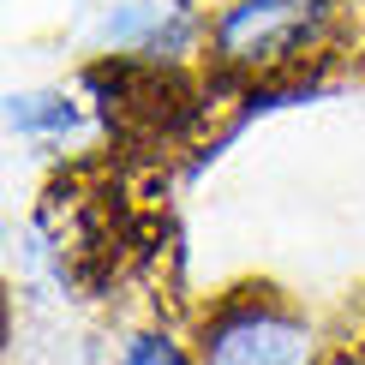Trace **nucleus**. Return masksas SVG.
<instances>
[{
	"mask_svg": "<svg viewBox=\"0 0 365 365\" xmlns=\"http://www.w3.org/2000/svg\"><path fill=\"white\" fill-rule=\"evenodd\" d=\"M6 126L19 138H54V132L78 126V108L60 90H24V96H6Z\"/></svg>",
	"mask_w": 365,
	"mask_h": 365,
	"instance_id": "obj_4",
	"label": "nucleus"
},
{
	"mask_svg": "<svg viewBox=\"0 0 365 365\" xmlns=\"http://www.w3.org/2000/svg\"><path fill=\"white\" fill-rule=\"evenodd\" d=\"M197 365H317V329L269 287H240L197 329Z\"/></svg>",
	"mask_w": 365,
	"mask_h": 365,
	"instance_id": "obj_2",
	"label": "nucleus"
},
{
	"mask_svg": "<svg viewBox=\"0 0 365 365\" xmlns=\"http://www.w3.org/2000/svg\"><path fill=\"white\" fill-rule=\"evenodd\" d=\"M336 0H227L210 12L204 48L227 72H276L329 36Z\"/></svg>",
	"mask_w": 365,
	"mask_h": 365,
	"instance_id": "obj_1",
	"label": "nucleus"
},
{
	"mask_svg": "<svg viewBox=\"0 0 365 365\" xmlns=\"http://www.w3.org/2000/svg\"><path fill=\"white\" fill-rule=\"evenodd\" d=\"M210 36V19L192 12L186 0H120L96 19V42L114 54H138L150 66L192 54Z\"/></svg>",
	"mask_w": 365,
	"mask_h": 365,
	"instance_id": "obj_3",
	"label": "nucleus"
},
{
	"mask_svg": "<svg viewBox=\"0 0 365 365\" xmlns=\"http://www.w3.org/2000/svg\"><path fill=\"white\" fill-rule=\"evenodd\" d=\"M186 6H192V12H204V19H210V12H216V6H227V0H186Z\"/></svg>",
	"mask_w": 365,
	"mask_h": 365,
	"instance_id": "obj_6",
	"label": "nucleus"
},
{
	"mask_svg": "<svg viewBox=\"0 0 365 365\" xmlns=\"http://www.w3.org/2000/svg\"><path fill=\"white\" fill-rule=\"evenodd\" d=\"M120 365H197V359L180 341H168V336H138V341L126 347V359H120Z\"/></svg>",
	"mask_w": 365,
	"mask_h": 365,
	"instance_id": "obj_5",
	"label": "nucleus"
}]
</instances>
